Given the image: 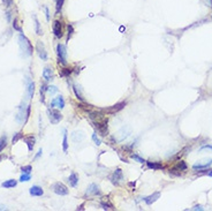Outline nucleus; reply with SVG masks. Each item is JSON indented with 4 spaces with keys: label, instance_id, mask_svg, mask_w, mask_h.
<instances>
[{
    "label": "nucleus",
    "instance_id": "nucleus-1",
    "mask_svg": "<svg viewBox=\"0 0 212 211\" xmlns=\"http://www.w3.org/2000/svg\"><path fill=\"white\" fill-rule=\"evenodd\" d=\"M89 118L92 120L93 126L97 128L98 133L102 136H106L107 133H109V129H107V118L104 114L97 112V111L89 113Z\"/></svg>",
    "mask_w": 212,
    "mask_h": 211
},
{
    "label": "nucleus",
    "instance_id": "nucleus-2",
    "mask_svg": "<svg viewBox=\"0 0 212 211\" xmlns=\"http://www.w3.org/2000/svg\"><path fill=\"white\" fill-rule=\"evenodd\" d=\"M19 45L21 49V52L23 54V57H30L32 55V45L30 40L27 38L23 33L19 35Z\"/></svg>",
    "mask_w": 212,
    "mask_h": 211
},
{
    "label": "nucleus",
    "instance_id": "nucleus-3",
    "mask_svg": "<svg viewBox=\"0 0 212 211\" xmlns=\"http://www.w3.org/2000/svg\"><path fill=\"white\" fill-rule=\"evenodd\" d=\"M47 115H49V119H50L51 124H53V125H57L62 120V114L60 113V111L55 110L54 107L47 110Z\"/></svg>",
    "mask_w": 212,
    "mask_h": 211
},
{
    "label": "nucleus",
    "instance_id": "nucleus-4",
    "mask_svg": "<svg viewBox=\"0 0 212 211\" xmlns=\"http://www.w3.org/2000/svg\"><path fill=\"white\" fill-rule=\"evenodd\" d=\"M57 54H58L59 64L66 66L67 65V50L64 44H58L57 45Z\"/></svg>",
    "mask_w": 212,
    "mask_h": 211
},
{
    "label": "nucleus",
    "instance_id": "nucleus-5",
    "mask_svg": "<svg viewBox=\"0 0 212 211\" xmlns=\"http://www.w3.org/2000/svg\"><path fill=\"white\" fill-rule=\"evenodd\" d=\"M52 189L53 191L57 194V195H60V196H65V195H68V188L62 184V182H55L54 185L52 186Z\"/></svg>",
    "mask_w": 212,
    "mask_h": 211
},
{
    "label": "nucleus",
    "instance_id": "nucleus-6",
    "mask_svg": "<svg viewBox=\"0 0 212 211\" xmlns=\"http://www.w3.org/2000/svg\"><path fill=\"white\" fill-rule=\"evenodd\" d=\"M36 51H37V54H38V57L40 59L47 60V52H46L45 50V45L40 40H38L37 44H36Z\"/></svg>",
    "mask_w": 212,
    "mask_h": 211
},
{
    "label": "nucleus",
    "instance_id": "nucleus-7",
    "mask_svg": "<svg viewBox=\"0 0 212 211\" xmlns=\"http://www.w3.org/2000/svg\"><path fill=\"white\" fill-rule=\"evenodd\" d=\"M212 165V159H204V160H201L198 163L193 165V168L195 171H201V170H205L207 167H210Z\"/></svg>",
    "mask_w": 212,
    "mask_h": 211
},
{
    "label": "nucleus",
    "instance_id": "nucleus-8",
    "mask_svg": "<svg viewBox=\"0 0 212 211\" xmlns=\"http://www.w3.org/2000/svg\"><path fill=\"white\" fill-rule=\"evenodd\" d=\"M53 33L55 35V37L61 38L64 36V29H62V23L60 21L55 20L53 22Z\"/></svg>",
    "mask_w": 212,
    "mask_h": 211
},
{
    "label": "nucleus",
    "instance_id": "nucleus-9",
    "mask_svg": "<svg viewBox=\"0 0 212 211\" xmlns=\"http://www.w3.org/2000/svg\"><path fill=\"white\" fill-rule=\"evenodd\" d=\"M51 107H57V109H60V110H62V109L65 107V99H64V97L60 95V96H57L55 98L52 99Z\"/></svg>",
    "mask_w": 212,
    "mask_h": 211
},
{
    "label": "nucleus",
    "instance_id": "nucleus-10",
    "mask_svg": "<svg viewBox=\"0 0 212 211\" xmlns=\"http://www.w3.org/2000/svg\"><path fill=\"white\" fill-rule=\"evenodd\" d=\"M122 180H123V174H122L121 168H116L112 175V181L115 186H119Z\"/></svg>",
    "mask_w": 212,
    "mask_h": 211
},
{
    "label": "nucleus",
    "instance_id": "nucleus-11",
    "mask_svg": "<svg viewBox=\"0 0 212 211\" xmlns=\"http://www.w3.org/2000/svg\"><path fill=\"white\" fill-rule=\"evenodd\" d=\"M26 83H27V93H28L29 98H32L33 93H35V83H33V81L30 80L29 77H27Z\"/></svg>",
    "mask_w": 212,
    "mask_h": 211
},
{
    "label": "nucleus",
    "instance_id": "nucleus-12",
    "mask_svg": "<svg viewBox=\"0 0 212 211\" xmlns=\"http://www.w3.org/2000/svg\"><path fill=\"white\" fill-rule=\"evenodd\" d=\"M126 106V102H123V103H119V104H115V105L111 106L109 109L107 110H105V112L107 113H116L119 112V111H121L122 109Z\"/></svg>",
    "mask_w": 212,
    "mask_h": 211
},
{
    "label": "nucleus",
    "instance_id": "nucleus-13",
    "mask_svg": "<svg viewBox=\"0 0 212 211\" xmlns=\"http://www.w3.org/2000/svg\"><path fill=\"white\" fill-rule=\"evenodd\" d=\"M87 195H100V189H99V187H98L96 184H91V185L88 187Z\"/></svg>",
    "mask_w": 212,
    "mask_h": 211
},
{
    "label": "nucleus",
    "instance_id": "nucleus-14",
    "mask_svg": "<svg viewBox=\"0 0 212 211\" xmlns=\"http://www.w3.org/2000/svg\"><path fill=\"white\" fill-rule=\"evenodd\" d=\"M29 193H30V195H32V196H42L44 194V191L39 186H32L31 188L29 189Z\"/></svg>",
    "mask_w": 212,
    "mask_h": 211
},
{
    "label": "nucleus",
    "instance_id": "nucleus-15",
    "mask_svg": "<svg viewBox=\"0 0 212 211\" xmlns=\"http://www.w3.org/2000/svg\"><path fill=\"white\" fill-rule=\"evenodd\" d=\"M159 197H160V193L157 191V193H153V194L150 195V196H147V197L144 198V201H145V203H147L148 205H151L152 203H154V202H156Z\"/></svg>",
    "mask_w": 212,
    "mask_h": 211
},
{
    "label": "nucleus",
    "instance_id": "nucleus-16",
    "mask_svg": "<svg viewBox=\"0 0 212 211\" xmlns=\"http://www.w3.org/2000/svg\"><path fill=\"white\" fill-rule=\"evenodd\" d=\"M24 142H26L27 145H28V150H29V151H32V150H33V146H35V142H36L35 136H32V135L27 136V137H24Z\"/></svg>",
    "mask_w": 212,
    "mask_h": 211
},
{
    "label": "nucleus",
    "instance_id": "nucleus-17",
    "mask_svg": "<svg viewBox=\"0 0 212 211\" xmlns=\"http://www.w3.org/2000/svg\"><path fill=\"white\" fill-rule=\"evenodd\" d=\"M43 77L45 79V81H51L53 79V69L51 67H45L43 71Z\"/></svg>",
    "mask_w": 212,
    "mask_h": 211
},
{
    "label": "nucleus",
    "instance_id": "nucleus-18",
    "mask_svg": "<svg viewBox=\"0 0 212 211\" xmlns=\"http://www.w3.org/2000/svg\"><path fill=\"white\" fill-rule=\"evenodd\" d=\"M68 182H69V185L71 187H76L77 184H78V175H77L76 173H71V175H69V178H68Z\"/></svg>",
    "mask_w": 212,
    "mask_h": 211
},
{
    "label": "nucleus",
    "instance_id": "nucleus-19",
    "mask_svg": "<svg viewBox=\"0 0 212 211\" xmlns=\"http://www.w3.org/2000/svg\"><path fill=\"white\" fill-rule=\"evenodd\" d=\"M17 185V181L16 180H14V179H9V180H6L5 182H2L1 186L4 187V188H14V187H16Z\"/></svg>",
    "mask_w": 212,
    "mask_h": 211
},
{
    "label": "nucleus",
    "instance_id": "nucleus-20",
    "mask_svg": "<svg viewBox=\"0 0 212 211\" xmlns=\"http://www.w3.org/2000/svg\"><path fill=\"white\" fill-rule=\"evenodd\" d=\"M149 168H152V170H160L163 168V164L161 163H157V162H148L147 163Z\"/></svg>",
    "mask_w": 212,
    "mask_h": 211
},
{
    "label": "nucleus",
    "instance_id": "nucleus-21",
    "mask_svg": "<svg viewBox=\"0 0 212 211\" xmlns=\"http://www.w3.org/2000/svg\"><path fill=\"white\" fill-rule=\"evenodd\" d=\"M64 139H62V149H64V152H67L68 150V140H67V131L64 129Z\"/></svg>",
    "mask_w": 212,
    "mask_h": 211
},
{
    "label": "nucleus",
    "instance_id": "nucleus-22",
    "mask_svg": "<svg viewBox=\"0 0 212 211\" xmlns=\"http://www.w3.org/2000/svg\"><path fill=\"white\" fill-rule=\"evenodd\" d=\"M47 90V87L45 84H42L40 87V102L42 103H45V93Z\"/></svg>",
    "mask_w": 212,
    "mask_h": 211
},
{
    "label": "nucleus",
    "instance_id": "nucleus-23",
    "mask_svg": "<svg viewBox=\"0 0 212 211\" xmlns=\"http://www.w3.org/2000/svg\"><path fill=\"white\" fill-rule=\"evenodd\" d=\"M6 146H7V136L4 135V136L0 137V152L2 151Z\"/></svg>",
    "mask_w": 212,
    "mask_h": 211
},
{
    "label": "nucleus",
    "instance_id": "nucleus-24",
    "mask_svg": "<svg viewBox=\"0 0 212 211\" xmlns=\"http://www.w3.org/2000/svg\"><path fill=\"white\" fill-rule=\"evenodd\" d=\"M176 170H179V171H186L187 170V164L186 162H183V160H180L178 165H176V167H175Z\"/></svg>",
    "mask_w": 212,
    "mask_h": 211
},
{
    "label": "nucleus",
    "instance_id": "nucleus-25",
    "mask_svg": "<svg viewBox=\"0 0 212 211\" xmlns=\"http://www.w3.org/2000/svg\"><path fill=\"white\" fill-rule=\"evenodd\" d=\"M33 20H35V27H36V33L37 35H42V29L39 28V22L38 20H37V17L36 16H33Z\"/></svg>",
    "mask_w": 212,
    "mask_h": 211
},
{
    "label": "nucleus",
    "instance_id": "nucleus-26",
    "mask_svg": "<svg viewBox=\"0 0 212 211\" xmlns=\"http://www.w3.org/2000/svg\"><path fill=\"white\" fill-rule=\"evenodd\" d=\"M21 171H22V173H28V174H30V172L32 171V167L30 166V165L22 166V167H21Z\"/></svg>",
    "mask_w": 212,
    "mask_h": 211
},
{
    "label": "nucleus",
    "instance_id": "nucleus-27",
    "mask_svg": "<svg viewBox=\"0 0 212 211\" xmlns=\"http://www.w3.org/2000/svg\"><path fill=\"white\" fill-rule=\"evenodd\" d=\"M30 178H31V177H30V174H28V173H23V174L20 177V181H22V182H23V181H29Z\"/></svg>",
    "mask_w": 212,
    "mask_h": 211
},
{
    "label": "nucleus",
    "instance_id": "nucleus-28",
    "mask_svg": "<svg viewBox=\"0 0 212 211\" xmlns=\"http://www.w3.org/2000/svg\"><path fill=\"white\" fill-rule=\"evenodd\" d=\"M102 206H103L104 210H113V205L111 203H105V202H102Z\"/></svg>",
    "mask_w": 212,
    "mask_h": 211
},
{
    "label": "nucleus",
    "instance_id": "nucleus-29",
    "mask_svg": "<svg viewBox=\"0 0 212 211\" xmlns=\"http://www.w3.org/2000/svg\"><path fill=\"white\" fill-rule=\"evenodd\" d=\"M92 140H93V142H95V143H96L97 145H100V144H102V141H100V140H99V137L97 136L96 133H93V134H92Z\"/></svg>",
    "mask_w": 212,
    "mask_h": 211
},
{
    "label": "nucleus",
    "instance_id": "nucleus-30",
    "mask_svg": "<svg viewBox=\"0 0 212 211\" xmlns=\"http://www.w3.org/2000/svg\"><path fill=\"white\" fill-rule=\"evenodd\" d=\"M64 2H65V0H58V1H57V13H59V12L61 11V8L64 6Z\"/></svg>",
    "mask_w": 212,
    "mask_h": 211
},
{
    "label": "nucleus",
    "instance_id": "nucleus-31",
    "mask_svg": "<svg viewBox=\"0 0 212 211\" xmlns=\"http://www.w3.org/2000/svg\"><path fill=\"white\" fill-rule=\"evenodd\" d=\"M21 137H22V133H17V134H16V135H15V136L13 137V140H12V143H13V144H15V143H16V142H17V141H19Z\"/></svg>",
    "mask_w": 212,
    "mask_h": 211
},
{
    "label": "nucleus",
    "instance_id": "nucleus-32",
    "mask_svg": "<svg viewBox=\"0 0 212 211\" xmlns=\"http://www.w3.org/2000/svg\"><path fill=\"white\" fill-rule=\"evenodd\" d=\"M47 91L50 93H55L58 91V88L54 86H50V87H47Z\"/></svg>",
    "mask_w": 212,
    "mask_h": 211
},
{
    "label": "nucleus",
    "instance_id": "nucleus-33",
    "mask_svg": "<svg viewBox=\"0 0 212 211\" xmlns=\"http://www.w3.org/2000/svg\"><path fill=\"white\" fill-rule=\"evenodd\" d=\"M131 158L135 159L136 162H138V163H144V159L141 158L140 156H137V155H135V153H134V155H131Z\"/></svg>",
    "mask_w": 212,
    "mask_h": 211
},
{
    "label": "nucleus",
    "instance_id": "nucleus-34",
    "mask_svg": "<svg viewBox=\"0 0 212 211\" xmlns=\"http://www.w3.org/2000/svg\"><path fill=\"white\" fill-rule=\"evenodd\" d=\"M67 29H68V39H69L71 37V35H73L74 29H73V26H71V24H68V26H67Z\"/></svg>",
    "mask_w": 212,
    "mask_h": 211
},
{
    "label": "nucleus",
    "instance_id": "nucleus-35",
    "mask_svg": "<svg viewBox=\"0 0 212 211\" xmlns=\"http://www.w3.org/2000/svg\"><path fill=\"white\" fill-rule=\"evenodd\" d=\"M74 91H75V95H76L77 99H80V100H84L83 97H82V95L80 93V91H77V88H76V87H74Z\"/></svg>",
    "mask_w": 212,
    "mask_h": 211
},
{
    "label": "nucleus",
    "instance_id": "nucleus-36",
    "mask_svg": "<svg viewBox=\"0 0 212 211\" xmlns=\"http://www.w3.org/2000/svg\"><path fill=\"white\" fill-rule=\"evenodd\" d=\"M13 27H14V29H15V30H17V31H20V33H21V28H20V26L17 24V20H14Z\"/></svg>",
    "mask_w": 212,
    "mask_h": 211
},
{
    "label": "nucleus",
    "instance_id": "nucleus-37",
    "mask_svg": "<svg viewBox=\"0 0 212 211\" xmlns=\"http://www.w3.org/2000/svg\"><path fill=\"white\" fill-rule=\"evenodd\" d=\"M71 69H68V68H65L62 69V72H61V76H65V75H69L71 74Z\"/></svg>",
    "mask_w": 212,
    "mask_h": 211
},
{
    "label": "nucleus",
    "instance_id": "nucleus-38",
    "mask_svg": "<svg viewBox=\"0 0 212 211\" xmlns=\"http://www.w3.org/2000/svg\"><path fill=\"white\" fill-rule=\"evenodd\" d=\"M2 1H4V5L6 7H9L13 4V0H2Z\"/></svg>",
    "mask_w": 212,
    "mask_h": 211
},
{
    "label": "nucleus",
    "instance_id": "nucleus-39",
    "mask_svg": "<svg viewBox=\"0 0 212 211\" xmlns=\"http://www.w3.org/2000/svg\"><path fill=\"white\" fill-rule=\"evenodd\" d=\"M204 1H205L206 6H209L212 8V0H204Z\"/></svg>",
    "mask_w": 212,
    "mask_h": 211
},
{
    "label": "nucleus",
    "instance_id": "nucleus-40",
    "mask_svg": "<svg viewBox=\"0 0 212 211\" xmlns=\"http://www.w3.org/2000/svg\"><path fill=\"white\" fill-rule=\"evenodd\" d=\"M203 149H210V150H212V145H203L201 148V150H203Z\"/></svg>",
    "mask_w": 212,
    "mask_h": 211
},
{
    "label": "nucleus",
    "instance_id": "nucleus-41",
    "mask_svg": "<svg viewBox=\"0 0 212 211\" xmlns=\"http://www.w3.org/2000/svg\"><path fill=\"white\" fill-rule=\"evenodd\" d=\"M193 210H203V208L201 206V205H196V206H194Z\"/></svg>",
    "mask_w": 212,
    "mask_h": 211
},
{
    "label": "nucleus",
    "instance_id": "nucleus-42",
    "mask_svg": "<svg viewBox=\"0 0 212 211\" xmlns=\"http://www.w3.org/2000/svg\"><path fill=\"white\" fill-rule=\"evenodd\" d=\"M42 152H43V150H42V149H39L38 152H37V155H36V157H35V159H37V158H38L39 156L42 155Z\"/></svg>",
    "mask_w": 212,
    "mask_h": 211
},
{
    "label": "nucleus",
    "instance_id": "nucleus-43",
    "mask_svg": "<svg viewBox=\"0 0 212 211\" xmlns=\"http://www.w3.org/2000/svg\"><path fill=\"white\" fill-rule=\"evenodd\" d=\"M45 12H46V19L49 21L50 20V15H49V9H47V8H45Z\"/></svg>",
    "mask_w": 212,
    "mask_h": 211
},
{
    "label": "nucleus",
    "instance_id": "nucleus-44",
    "mask_svg": "<svg viewBox=\"0 0 212 211\" xmlns=\"http://www.w3.org/2000/svg\"><path fill=\"white\" fill-rule=\"evenodd\" d=\"M0 210H7L6 205H0Z\"/></svg>",
    "mask_w": 212,
    "mask_h": 211
},
{
    "label": "nucleus",
    "instance_id": "nucleus-45",
    "mask_svg": "<svg viewBox=\"0 0 212 211\" xmlns=\"http://www.w3.org/2000/svg\"><path fill=\"white\" fill-rule=\"evenodd\" d=\"M7 20L8 21L11 20V13H9V12H7Z\"/></svg>",
    "mask_w": 212,
    "mask_h": 211
},
{
    "label": "nucleus",
    "instance_id": "nucleus-46",
    "mask_svg": "<svg viewBox=\"0 0 212 211\" xmlns=\"http://www.w3.org/2000/svg\"><path fill=\"white\" fill-rule=\"evenodd\" d=\"M207 175H209V177H212V171L209 172V173H207Z\"/></svg>",
    "mask_w": 212,
    "mask_h": 211
}]
</instances>
